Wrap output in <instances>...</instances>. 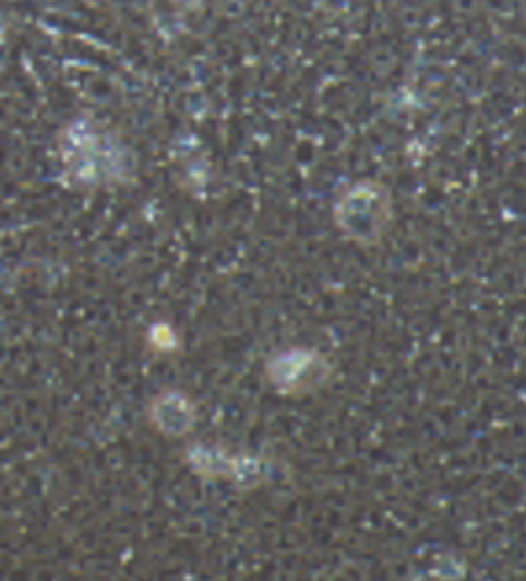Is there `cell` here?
<instances>
[{"instance_id": "obj_4", "label": "cell", "mask_w": 526, "mask_h": 581, "mask_svg": "<svg viewBox=\"0 0 526 581\" xmlns=\"http://www.w3.org/2000/svg\"><path fill=\"white\" fill-rule=\"evenodd\" d=\"M152 417L165 435H186L193 425V404L180 391H165L155 399Z\"/></svg>"}, {"instance_id": "obj_2", "label": "cell", "mask_w": 526, "mask_h": 581, "mask_svg": "<svg viewBox=\"0 0 526 581\" xmlns=\"http://www.w3.org/2000/svg\"><path fill=\"white\" fill-rule=\"evenodd\" d=\"M270 381L280 391H306L319 387L326 379V358L311 351H285L277 353L267 366Z\"/></svg>"}, {"instance_id": "obj_5", "label": "cell", "mask_w": 526, "mask_h": 581, "mask_svg": "<svg viewBox=\"0 0 526 581\" xmlns=\"http://www.w3.org/2000/svg\"><path fill=\"white\" fill-rule=\"evenodd\" d=\"M155 332H159V340H152L157 345V351H165V347H175L178 340H172V332H165V324L155 327Z\"/></svg>"}, {"instance_id": "obj_3", "label": "cell", "mask_w": 526, "mask_h": 581, "mask_svg": "<svg viewBox=\"0 0 526 581\" xmlns=\"http://www.w3.org/2000/svg\"><path fill=\"white\" fill-rule=\"evenodd\" d=\"M190 463L206 476H229L237 478V482H254L260 476V463L252 459L237 461V459H226L222 450H211V448H190L188 453Z\"/></svg>"}, {"instance_id": "obj_1", "label": "cell", "mask_w": 526, "mask_h": 581, "mask_svg": "<svg viewBox=\"0 0 526 581\" xmlns=\"http://www.w3.org/2000/svg\"><path fill=\"white\" fill-rule=\"evenodd\" d=\"M391 220L388 188L357 183L337 203V224L357 242H375Z\"/></svg>"}]
</instances>
